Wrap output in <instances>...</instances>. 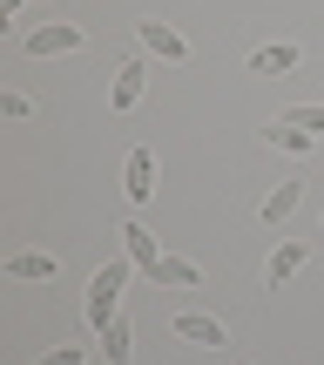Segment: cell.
I'll list each match as a JSON object with an SVG mask.
<instances>
[{
  "mask_svg": "<svg viewBox=\"0 0 324 365\" xmlns=\"http://www.w3.org/2000/svg\"><path fill=\"white\" fill-rule=\"evenodd\" d=\"M129 271H135L129 257H108L102 271L88 277V325H95V331H102L108 318H122V291H129Z\"/></svg>",
  "mask_w": 324,
  "mask_h": 365,
  "instance_id": "6da1fadb",
  "label": "cell"
},
{
  "mask_svg": "<svg viewBox=\"0 0 324 365\" xmlns=\"http://www.w3.org/2000/svg\"><path fill=\"white\" fill-rule=\"evenodd\" d=\"M88 48V34H81L75 21H48V27H34V34H27V54H34V61H54V54H81Z\"/></svg>",
  "mask_w": 324,
  "mask_h": 365,
  "instance_id": "7a4b0ae2",
  "label": "cell"
},
{
  "mask_svg": "<svg viewBox=\"0 0 324 365\" xmlns=\"http://www.w3.org/2000/svg\"><path fill=\"white\" fill-rule=\"evenodd\" d=\"M169 331H176V339H189V345H209V352H223V345H230L223 318H209V312H176V318H169Z\"/></svg>",
  "mask_w": 324,
  "mask_h": 365,
  "instance_id": "3957f363",
  "label": "cell"
},
{
  "mask_svg": "<svg viewBox=\"0 0 324 365\" xmlns=\"http://www.w3.org/2000/svg\"><path fill=\"white\" fill-rule=\"evenodd\" d=\"M142 88H149V68H142V61H122V68H115V88H108V108L129 115V108L142 102Z\"/></svg>",
  "mask_w": 324,
  "mask_h": 365,
  "instance_id": "277c9868",
  "label": "cell"
},
{
  "mask_svg": "<svg viewBox=\"0 0 324 365\" xmlns=\"http://www.w3.org/2000/svg\"><path fill=\"white\" fill-rule=\"evenodd\" d=\"M122 190H129V203H149V196H156V156H149V149H129V163H122Z\"/></svg>",
  "mask_w": 324,
  "mask_h": 365,
  "instance_id": "5b68a950",
  "label": "cell"
},
{
  "mask_svg": "<svg viewBox=\"0 0 324 365\" xmlns=\"http://www.w3.org/2000/svg\"><path fill=\"white\" fill-rule=\"evenodd\" d=\"M135 34H142V48L162 54V61H189V41H182L169 21H135Z\"/></svg>",
  "mask_w": 324,
  "mask_h": 365,
  "instance_id": "8992f818",
  "label": "cell"
},
{
  "mask_svg": "<svg viewBox=\"0 0 324 365\" xmlns=\"http://www.w3.org/2000/svg\"><path fill=\"white\" fill-rule=\"evenodd\" d=\"M122 257H129V264H135V271H156V264L169 257V250H162V244H156V237H149V230H142V223H122Z\"/></svg>",
  "mask_w": 324,
  "mask_h": 365,
  "instance_id": "52a82bcc",
  "label": "cell"
},
{
  "mask_svg": "<svg viewBox=\"0 0 324 365\" xmlns=\"http://www.w3.org/2000/svg\"><path fill=\"white\" fill-rule=\"evenodd\" d=\"M304 61V48H298V41H271V48H257V54H250V75H291V68H298Z\"/></svg>",
  "mask_w": 324,
  "mask_h": 365,
  "instance_id": "ba28073f",
  "label": "cell"
},
{
  "mask_svg": "<svg viewBox=\"0 0 324 365\" xmlns=\"http://www.w3.org/2000/svg\"><path fill=\"white\" fill-rule=\"evenodd\" d=\"M304 264H311V244H298V237H291V244H277V250H271V264H263L271 291H277V284H291V277H298Z\"/></svg>",
  "mask_w": 324,
  "mask_h": 365,
  "instance_id": "9c48e42d",
  "label": "cell"
},
{
  "mask_svg": "<svg viewBox=\"0 0 324 365\" xmlns=\"http://www.w3.org/2000/svg\"><path fill=\"white\" fill-rule=\"evenodd\" d=\"M263 143H271V149H284V156H311V149H318V135H311V129H298V122H284V115H277L271 129H263Z\"/></svg>",
  "mask_w": 324,
  "mask_h": 365,
  "instance_id": "30bf717a",
  "label": "cell"
},
{
  "mask_svg": "<svg viewBox=\"0 0 324 365\" xmlns=\"http://www.w3.org/2000/svg\"><path fill=\"white\" fill-rule=\"evenodd\" d=\"M298 203H304V182H277V190H271V196L257 203V223L271 230V223H284V217H291Z\"/></svg>",
  "mask_w": 324,
  "mask_h": 365,
  "instance_id": "8fae6325",
  "label": "cell"
},
{
  "mask_svg": "<svg viewBox=\"0 0 324 365\" xmlns=\"http://www.w3.org/2000/svg\"><path fill=\"white\" fill-rule=\"evenodd\" d=\"M54 271H61V257H48V250H14L7 257V277H21V284H41Z\"/></svg>",
  "mask_w": 324,
  "mask_h": 365,
  "instance_id": "7c38bea8",
  "label": "cell"
},
{
  "mask_svg": "<svg viewBox=\"0 0 324 365\" xmlns=\"http://www.w3.org/2000/svg\"><path fill=\"white\" fill-rule=\"evenodd\" d=\"M102 352H108V365H129V359H135V331H129V318H108V325H102Z\"/></svg>",
  "mask_w": 324,
  "mask_h": 365,
  "instance_id": "4fadbf2b",
  "label": "cell"
},
{
  "mask_svg": "<svg viewBox=\"0 0 324 365\" xmlns=\"http://www.w3.org/2000/svg\"><path fill=\"white\" fill-rule=\"evenodd\" d=\"M149 277H156V284H176V291H196V284H203V271H196L189 257H162Z\"/></svg>",
  "mask_w": 324,
  "mask_h": 365,
  "instance_id": "5bb4252c",
  "label": "cell"
},
{
  "mask_svg": "<svg viewBox=\"0 0 324 365\" xmlns=\"http://www.w3.org/2000/svg\"><path fill=\"white\" fill-rule=\"evenodd\" d=\"M284 122H298V129H311L324 143V102H304V108H284Z\"/></svg>",
  "mask_w": 324,
  "mask_h": 365,
  "instance_id": "9a60e30c",
  "label": "cell"
},
{
  "mask_svg": "<svg viewBox=\"0 0 324 365\" xmlns=\"http://www.w3.org/2000/svg\"><path fill=\"white\" fill-rule=\"evenodd\" d=\"M0 115H14V122H27V115H34V102H27L21 88H0Z\"/></svg>",
  "mask_w": 324,
  "mask_h": 365,
  "instance_id": "2e32d148",
  "label": "cell"
},
{
  "mask_svg": "<svg viewBox=\"0 0 324 365\" xmlns=\"http://www.w3.org/2000/svg\"><path fill=\"white\" fill-rule=\"evenodd\" d=\"M81 359H88V352H81V345H54V352H41L34 365H81Z\"/></svg>",
  "mask_w": 324,
  "mask_h": 365,
  "instance_id": "e0dca14e",
  "label": "cell"
},
{
  "mask_svg": "<svg viewBox=\"0 0 324 365\" xmlns=\"http://www.w3.org/2000/svg\"><path fill=\"white\" fill-rule=\"evenodd\" d=\"M27 7V0H0V21H14V14H21Z\"/></svg>",
  "mask_w": 324,
  "mask_h": 365,
  "instance_id": "ac0fdd59",
  "label": "cell"
},
{
  "mask_svg": "<svg viewBox=\"0 0 324 365\" xmlns=\"http://www.w3.org/2000/svg\"><path fill=\"white\" fill-rule=\"evenodd\" d=\"M244 365H250V359H244Z\"/></svg>",
  "mask_w": 324,
  "mask_h": 365,
  "instance_id": "d6986e66",
  "label": "cell"
}]
</instances>
